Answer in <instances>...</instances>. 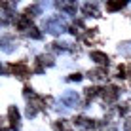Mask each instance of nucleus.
<instances>
[{
  "mask_svg": "<svg viewBox=\"0 0 131 131\" xmlns=\"http://www.w3.org/2000/svg\"><path fill=\"white\" fill-rule=\"evenodd\" d=\"M44 29H46L48 32H51V34H57V32H61V30L65 29V25H63L61 17H51V19H48L46 23H44Z\"/></svg>",
  "mask_w": 131,
  "mask_h": 131,
  "instance_id": "f257e3e1",
  "label": "nucleus"
},
{
  "mask_svg": "<svg viewBox=\"0 0 131 131\" xmlns=\"http://www.w3.org/2000/svg\"><path fill=\"white\" fill-rule=\"evenodd\" d=\"M12 70H13V74H15L17 78H27V76H29V67H27L25 63H13Z\"/></svg>",
  "mask_w": 131,
  "mask_h": 131,
  "instance_id": "f03ea898",
  "label": "nucleus"
},
{
  "mask_svg": "<svg viewBox=\"0 0 131 131\" xmlns=\"http://www.w3.org/2000/svg\"><path fill=\"white\" fill-rule=\"evenodd\" d=\"M103 91H105L103 95H105V99H106V101H114V99L120 95V89L116 88V85H108V88H105Z\"/></svg>",
  "mask_w": 131,
  "mask_h": 131,
  "instance_id": "7ed1b4c3",
  "label": "nucleus"
},
{
  "mask_svg": "<svg viewBox=\"0 0 131 131\" xmlns=\"http://www.w3.org/2000/svg\"><path fill=\"white\" fill-rule=\"evenodd\" d=\"M91 59H93V61H97L99 65H108V55H106V53L91 51Z\"/></svg>",
  "mask_w": 131,
  "mask_h": 131,
  "instance_id": "20e7f679",
  "label": "nucleus"
},
{
  "mask_svg": "<svg viewBox=\"0 0 131 131\" xmlns=\"http://www.w3.org/2000/svg\"><path fill=\"white\" fill-rule=\"evenodd\" d=\"M8 114H10V120H12V127H19V112H17V108L15 106H10V110H8Z\"/></svg>",
  "mask_w": 131,
  "mask_h": 131,
  "instance_id": "39448f33",
  "label": "nucleus"
},
{
  "mask_svg": "<svg viewBox=\"0 0 131 131\" xmlns=\"http://www.w3.org/2000/svg\"><path fill=\"white\" fill-rule=\"evenodd\" d=\"M63 103H65V105H69V106L78 105V95H76V93H67V95L63 97Z\"/></svg>",
  "mask_w": 131,
  "mask_h": 131,
  "instance_id": "423d86ee",
  "label": "nucleus"
},
{
  "mask_svg": "<svg viewBox=\"0 0 131 131\" xmlns=\"http://www.w3.org/2000/svg\"><path fill=\"white\" fill-rule=\"evenodd\" d=\"M84 13H85V15H91V17H99L97 8L91 6V4H85V6H84Z\"/></svg>",
  "mask_w": 131,
  "mask_h": 131,
  "instance_id": "0eeeda50",
  "label": "nucleus"
},
{
  "mask_svg": "<svg viewBox=\"0 0 131 131\" xmlns=\"http://www.w3.org/2000/svg\"><path fill=\"white\" fill-rule=\"evenodd\" d=\"M53 127H55V131H70L69 124H67L65 120H59V122H55V124H53Z\"/></svg>",
  "mask_w": 131,
  "mask_h": 131,
  "instance_id": "6e6552de",
  "label": "nucleus"
},
{
  "mask_svg": "<svg viewBox=\"0 0 131 131\" xmlns=\"http://www.w3.org/2000/svg\"><path fill=\"white\" fill-rule=\"evenodd\" d=\"M106 76V72L103 70V69H99V70H89V78H93V80H101V78H105Z\"/></svg>",
  "mask_w": 131,
  "mask_h": 131,
  "instance_id": "1a4fd4ad",
  "label": "nucleus"
},
{
  "mask_svg": "<svg viewBox=\"0 0 131 131\" xmlns=\"http://www.w3.org/2000/svg\"><path fill=\"white\" fill-rule=\"evenodd\" d=\"M124 6H125V2H122V0H120V2H108L106 4V10L108 12H114V10H122Z\"/></svg>",
  "mask_w": 131,
  "mask_h": 131,
  "instance_id": "9d476101",
  "label": "nucleus"
},
{
  "mask_svg": "<svg viewBox=\"0 0 131 131\" xmlns=\"http://www.w3.org/2000/svg\"><path fill=\"white\" fill-rule=\"evenodd\" d=\"M99 91H101V89H99V88H95V85H93V88H88V89H85V95H88L89 99H91V97H95V95H99Z\"/></svg>",
  "mask_w": 131,
  "mask_h": 131,
  "instance_id": "9b49d317",
  "label": "nucleus"
},
{
  "mask_svg": "<svg viewBox=\"0 0 131 131\" xmlns=\"http://www.w3.org/2000/svg\"><path fill=\"white\" fill-rule=\"evenodd\" d=\"M124 131H131V118H127L124 122Z\"/></svg>",
  "mask_w": 131,
  "mask_h": 131,
  "instance_id": "f8f14e48",
  "label": "nucleus"
},
{
  "mask_svg": "<svg viewBox=\"0 0 131 131\" xmlns=\"http://www.w3.org/2000/svg\"><path fill=\"white\" fill-rule=\"evenodd\" d=\"M118 78H125V69L124 67H118Z\"/></svg>",
  "mask_w": 131,
  "mask_h": 131,
  "instance_id": "ddd939ff",
  "label": "nucleus"
},
{
  "mask_svg": "<svg viewBox=\"0 0 131 131\" xmlns=\"http://www.w3.org/2000/svg\"><path fill=\"white\" fill-rule=\"evenodd\" d=\"M69 80H76V82H78V80H82V74H78V72H76V74L69 76Z\"/></svg>",
  "mask_w": 131,
  "mask_h": 131,
  "instance_id": "4468645a",
  "label": "nucleus"
}]
</instances>
